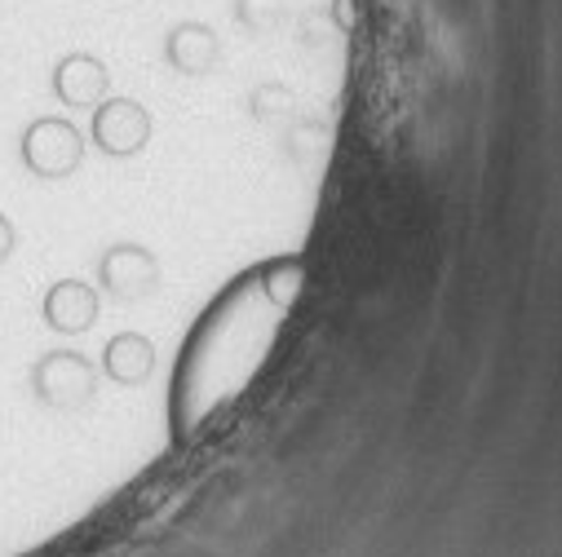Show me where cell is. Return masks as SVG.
Returning <instances> with one entry per match:
<instances>
[{
	"mask_svg": "<svg viewBox=\"0 0 562 557\" xmlns=\"http://www.w3.org/2000/svg\"><path fill=\"white\" fill-rule=\"evenodd\" d=\"M19 156H23L27 173H36L45 182H63L85 164V133L63 115H41L23 128Z\"/></svg>",
	"mask_w": 562,
	"mask_h": 557,
	"instance_id": "1",
	"label": "cell"
},
{
	"mask_svg": "<svg viewBox=\"0 0 562 557\" xmlns=\"http://www.w3.org/2000/svg\"><path fill=\"white\" fill-rule=\"evenodd\" d=\"M32 394L54 411H80L98 394V367L80 350H49L32 367Z\"/></svg>",
	"mask_w": 562,
	"mask_h": 557,
	"instance_id": "2",
	"label": "cell"
},
{
	"mask_svg": "<svg viewBox=\"0 0 562 557\" xmlns=\"http://www.w3.org/2000/svg\"><path fill=\"white\" fill-rule=\"evenodd\" d=\"M151 111L137 98H106L102 106H93V124H89V143L111 156V160H128L137 151H147L151 143Z\"/></svg>",
	"mask_w": 562,
	"mask_h": 557,
	"instance_id": "3",
	"label": "cell"
},
{
	"mask_svg": "<svg viewBox=\"0 0 562 557\" xmlns=\"http://www.w3.org/2000/svg\"><path fill=\"white\" fill-rule=\"evenodd\" d=\"M98 284L115 302H143L160 284V261L143 243H115L98 261Z\"/></svg>",
	"mask_w": 562,
	"mask_h": 557,
	"instance_id": "4",
	"label": "cell"
},
{
	"mask_svg": "<svg viewBox=\"0 0 562 557\" xmlns=\"http://www.w3.org/2000/svg\"><path fill=\"white\" fill-rule=\"evenodd\" d=\"M49 89L63 106H102L106 93H111V71L98 54H63L49 71Z\"/></svg>",
	"mask_w": 562,
	"mask_h": 557,
	"instance_id": "5",
	"label": "cell"
},
{
	"mask_svg": "<svg viewBox=\"0 0 562 557\" xmlns=\"http://www.w3.org/2000/svg\"><path fill=\"white\" fill-rule=\"evenodd\" d=\"M45 323L63 337H80L98 323V293L89 284H80V278H63V284H54L45 293Z\"/></svg>",
	"mask_w": 562,
	"mask_h": 557,
	"instance_id": "6",
	"label": "cell"
},
{
	"mask_svg": "<svg viewBox=\"0 0 562 557\" xmlns=\"http://www.w3.org/2000/svg\"><path fill=\"white\" fill-rule=\"evenodd\" d=\"M156 367V345L143 332H120L102 350V372L120 385H143Z\"/></svg>",
	"mask_w": 562,
	"mask_h": 557,
	"instance_id": "7",
	"label": "cell"
},
{
	"mask_svg": "<svg viewBox=\"0 0 562 557\" xmlns=\"http://www.w3.org/2000/svg\"><path fill=\"white\" fill-rule=\"evenodd\" d=\"M14 248H19V230H14V221L5 213H0V265L14 257Z\"/></svg>",
	"mask_w": 562,
	"mask_h": 557,
	"instance_id": "8",
	"label": "cell"
}]
</instances>
